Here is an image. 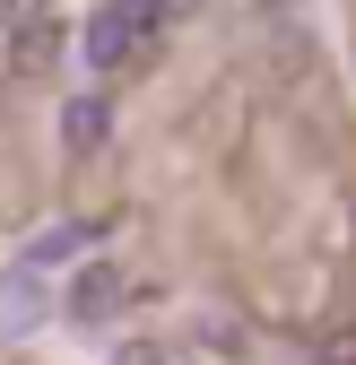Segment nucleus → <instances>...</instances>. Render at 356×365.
Returning a JSON list of instances; mask_svg holds the SVG:
<instances>
[{
    "instance_id": "f257e3e1",
    "label": "nucleus",
    "mask_w": 356,
    "mask_h": 365,
    "mask_svg": "<svg viewBox=\"0 0 356 365\" xmlns=\"http://www.w3.org/2000/svg\"><path fill=\"white\" fill-rule=\"evenodd\" d=\"M157 26H165V0H105L78 43H87L96 70H122V61H140L148 43H157Z\"/></svg>"
},
{
    "instance_id": "f03ea898",
    "label": "nucleus",
    "mask_w": 356,
    "mask_h": 365,
    "mask_svg": "<svg viewBox=\"0 0 356 365\" xmlns=\"http://www.w3.org/2000/svg\"><path fill=\"white\" fill-rule=\"evenodd\" d=\"M43 313H53V287H43V261H9V269H0V339H26L35 322H43Z\"/></svg>"
},
{
    "instance_id": "7ed1b4c3",
    "label": "nucleus",
    "mask_w": 356,
    "mask_h": 365,
    "mask_svg": "<svg viewBox=\"0 0 356 365\" xmlns=\"http://www.w3.org/2000/svg\"><path fill=\"white\" fill-rule=\"evenodd\" d=\"M105 130H113V105H105V96H70V105H61V148H70V157H96Z\"/></svg>"
},
{
    "instance_id": "20e7f679",
    "label": "nucleus",
    "mask_w": 356,
    "mask_h": 365,
    "mask_svg": "<svg viewBox=\"0 0 356 365\" xmlns=\"http://www.w3.org/2000/svg\"><path fill=\"white\" fill-rule=\"evenodd\" d=\"M87 244H96V226H87V217H61V226H43V235L26 244V261L53 269V261H70V252H87Z\"/></svg>"
},
{
    "instance_id": "39448f33",
    "label": "nucleus",
    "mask_w": 356,
    "mask_h": 365,
    "mask_svg": "<svg viewBox=\"0 0 356 365\" xmlns=\"http://www.w3.org/2000/svg\"><path fill=\"white\" fill-rule=\"evenodd\" d=\"M113 304H122V279H113V269L96 261V269H87V279H78V296H70V313H78V322H105Z\"/></svg>"
},
{
    "instance_id": "423d86ee",
    "label": "nucleus",
    "mask_w": 356,
    "mask_h": 365,
    "mask_svg": "<svg viewBox=\"0 0 356 365\" xmlns=\"http://www.w3.org/2000/svg\"><path fill=\"white\" fill-rule=\"evenodd\" d=\"M122 365H157V356H148V348H130V356H122Z\"/></svg>"
},
{
    "instance_id": "0eeeda50",
    "label": "nucleus",
    "mask_w": 356,
    "mask_h": 365,
    "mask_svg": "<svg viewBox=\"0 0 356 365\" xmlns=\"http://www.w3.org/2000/svg\"><path fill=\"white\" fill-rule=\"evenodd\" d=\"M183 9H192V0H165V18H183Z\"/></svg>"
}]
</instances>
